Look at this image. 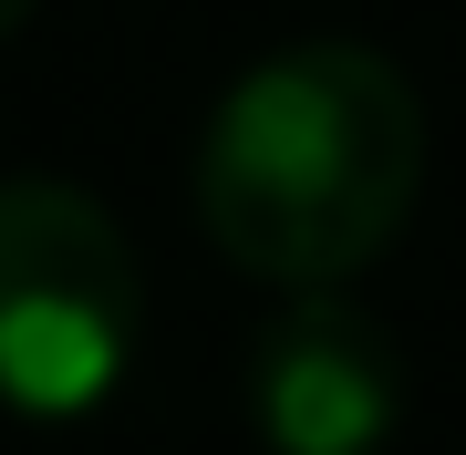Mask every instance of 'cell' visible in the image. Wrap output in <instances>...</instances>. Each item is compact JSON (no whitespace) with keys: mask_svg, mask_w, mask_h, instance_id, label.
Wrapping results in <instances>:
<instances>
[{"mask_svg":"<svg viewBox=\"0 0 466 455\" xmlns=\"http://www.w3.org/2000/svg\"><path fill=\"white\" fill-rule=\"evenodd\" d=\"M21 21H32V0H0V42H11V32H21Z\"/></svg>","mask_w":466,"mask_h":455,"instance_id":"277c9868","label":"cell"},{"mask_svg":"<svg viewBox=\"0 0 466 455\" xmlns=\"http://www.w3.org/2000/svg\"><path fill=\"white\" fill-rule=\"evenodd\" d=\"M146 331V270H135L115 207L63 176L0 186V404L32 424H73L125 383Z\"/></svg>","mask_w":466,"mask_h":455,"instance_id":"7a4b0ae2","label":"cell"},{"mask_svg":"<svg viewBox=\"0 0 466 455\" xmlns=\"http://www.w3.org/2000/svg\"><path fill=\"white\" fill-rule=\"evenodd\" d=\"M425 186V104L373 42H290L218 94L198 218L249 280L342 290Z\"/></svg>","mask_w":466,"mask_h":455,"instance_id":"6da1fadb","label":"cell"},{"mask_svg":"<svg viewBox=\"0 0 466 455\" xmlns=\"http://www.w3.org/2000/svg\"><path fill=\"white\" fill-rule=\"evenodd\" d=\"M249 424L269 455H383L404 424V352L342 290H300L249 352Z\"/></svg>","mask_w":466,"mask_h":455,"instance_id":"3957f363","label":"cell"}]
</instances>
